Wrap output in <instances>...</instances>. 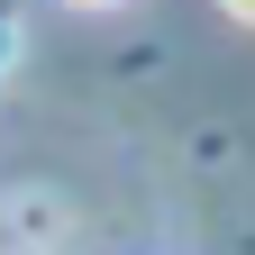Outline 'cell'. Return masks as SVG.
Masks as SVG:
<instances>
[{"label":"cell","instance_id":"6da1fadb","mask_svg":"<svg viewBox=\"0 0 255 255\" xmlns=\"http://www.w3.org/2000/svg\"><path fill=\"white\" fill-rule=\"evenodd\" d=\"M18 46H27V37H18V9H9V0H0V73H9V64H18Z\"/></svg>","mask_w":255,"mask_h":255},{"label":"cell","instance_id":"7a4b0ae2","mask_svg":"<svg viewBox=\"0 0 255 255\" xmlns=\"http://www.w3.org/2000/svg\"><path fill=\"white\" fill-rule=\"evenodd\" d=\"M219 9H228V18H255V0H219Z\"/></svg>","mask_w":255,"mask_h":255},{"label":"cell","instance_id":"3957f363","mask_svg":"<svg viewBox=\"0 0 255 255\" xmlns=\"http://www.w3.org/2000/svg\"><path fill=\"white\" fill-rule=\"evenodd\" d=\"M91 9H110V0H91Z\"/></svg>","mask_w":255,"mask_h":255}]
</instances>
